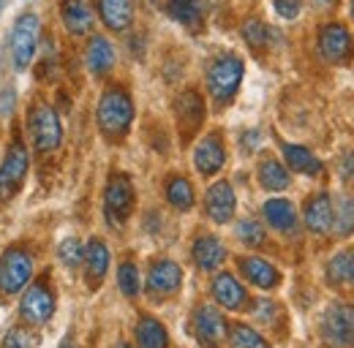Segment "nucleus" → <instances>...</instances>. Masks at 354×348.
Here are the masks:
<instances>
[{"mask_svg":"<svg viewBox=\"0 0 354 348\" xmlns=\"http://www.w3.org/2000/svg\"><path fill=\"white\" fill-rule=\"evenodd\" d=\"M118 286H120V291L133 300L136 294H139V269H136V264L133 261H123L120 267H118Z\"/></svg>","mask_w":354,"mask_h":348,"instance_id":"35","label":"nucleus"},{"mask_svg":"<svg viewBox=\"0 0 354 348\" xmlns=\"http://www.w3.org/2000/svg\"><path fill=\"white\" fill-rule=\"evenodd\" d=\"M322 338L333 346H354V304L335 302L322 316Z\"/></svg>","mask_w":354,"mask_h":348,"instance_id":"7","label":"nucleus"},{"mask_svg":"<svg viewBox=\"0 0 354 348\" xmlns=\"http://www.w3.org/2000/svg\"><path fill=\"white\" fill-rule=\"evenodd\" d=\"M226 164V147H223V139L218 133H207L196 147H194V166L196 172L205 174V177H213L218 174Z\"/></svg>","mask_w":354,"mask_h":348,"instance_id":"15","label":"nucleus"},{"mask_svg":"<svg viewBox=\"0 0 354 348\" xmlns=\"http://www.w3.org/2000/svg\"><path fill=\"white\" fill-rule=\"evenodd\" d=\"M112 348H131L129 343H118V346H112Z\"/></svg>","mask_w":354,"mask_h":348,"instance_id":"45","label":"nucleus"},{"mask_svg":"<svg viewBox=\"0 0 354 348\" xmlns=\"http://www.w3.org/2000/svg\"><path fill=\"white\" fill-rule=\"evenodd\" d=\"M164 193H167V202H169L175 210H180V213H188V210L194 207V202H196L194 185H191L183 174H172V177L167 180Z\"/></svg>","mask_w":354,"mask_h":348,"instance_id":"29","label":"nucleus"},{"mask_svg":"<svg viewBox=\"0 0 354 348\" xmlns=\"http://www.w3.org/2000/svg\"><path fill=\"white\" fill-rule=\"evenodd\" d=\"M316 49L330 66H349L354 60V36L346 22H324L316 30Z\"/></svg>","mask_w":354,"mask_h":348,"instance_id":"3","label":"nucleus"},{"mask_svg":"<svg viewBox=\"0 0 354 348\" xmlns=\"http://www.w3.org/2000/svg\"><path fill=\"white\" fill-rule=\"evenodd\" d=\"M133 335H136V346L139 348H169V332H167V327L158 318H153V316H142L136 321Z\"/></svg>","mask_w":354,"mask_h":348,"instance_id":"27","label":"nucleus"},{"mask_svg":"<svg viewBox=\"0 0 354 348\" xmlns=\"http://www.w3.org/2000/svg\"><path fill=\"white\" fill-rule=\"evenodd\" d=\"M39 36H41V25H39V17L33 11L22 14L17 22H14V30H11V60L17 66V71H25L36 52H39Z\"/></svg>","mask_w":354,"mask_h":348,"instance_id":"4","label":"nucleus"},{"mask_svg":"<svg viewBox=\"0 0 354 348\" xmlns=\"http://www.w3.org/2000/svg\"><path fill=\"white\" fill-rule=\"evenodd\" d=\"M25 174H28V150H25L22 139L17 136L3 158V166H0V199H11L19 191Z\"/></svg>","mask_w":354,"mask_h":348,"instance_id":"9","label":"nucleus"},{"mask_svg":"<svg viewBox=\"0 0 354 348\" xmlns=\"http://www.w3.org/2000/svg\"><path fill=\"white\" fill-rule=\"evenodd\" d=\"M52 313H55V291L49 289L46 280L33 283V286L25 291L22 302H19V316H22V321L36 327V324L49 321Z\"/></svg>","mask_w":354,"mask_h":348,"instance_id":"10","label":"nucleus"},{"mask_svg":"<svg viewBox=\"0 0 354 348\" xmlns=\"http://www.w3.org/2000/svg\"><path fill=\"white\" fill-rule=\"evenodd\" d=\"M85 66L93 77H104L115 66V46L104 36H90L88 49H85Z\"/></svg>","mask_w":354,"mask_h":348,"instance_id":"24","label":"nucleus"},{"mask_svg":"<svg viewBox=\"0 0 354 348\" xmlns=\"http://www.w3.org/2000/svg\"><path fill=\"white\" fill-rule=\"evenodd\" d=\"M349 8H352V17H354V0H349Z\"/></svg>","mask_w":354,"mask_h":348,"instance_id":"46","label":"nucleus"},{"mask_svg":"<svg viewBox=\"0 0 354 348\" xmlns=\"http://www.w3.org/2000/svg\"><path fill=\"white\" fill-rule=\"evenodd\" d=\"M175 117L183 139L194 136L205 123V101L196 90H183L175 98Z\"/></svg>","mask_w":354,"mask_h":348,"instance_id":"12","label":"nucleus"},{"mask_svg":"<svg viewBox=\"0 0 354 348\" xmlns=\"http://www.w3.org/2000/svg\"><path fill=\"white\" fill-rule=\"evenodd\" d=\"M167 14L185 30L202 33L207 19V6L205 0H167Z\"/></svg>","mask_w":354,"mask_h":348,"instance_id":"18","label":"nucleus"},{"mask_svg":"<svg viewBox=\"0 0 354 348\" xmlns=\"http://www.w3.org/2000/svg\"><path fill=\"white\" fill-rule=\"evenodd\" d=\"M259 182H262V188L270 191V193H278V191H286L289 185H292V177H289V169L278 161V158H262L259 161Z\"/></svg>","mask_w":354,"mask_h":348,"instance_id":"28","label":"nucleus"},{"mask_svg":"<svg viewBox=\"0 0 354 348\" xmlns=\"http://www.w3.org/2000/svg\"><path fill=\"white\" fill-rule=\"evenodd\" d=\"M243 74H245V63H243L240 55H234V52L216 55L207 63V93H210V98L218 106H226L237 95Z\"/></svg>","mask_w":354,"mask_h":348,"instance_id":"2","label":"nucleus"},{"mask_svg":"<svg viewBox=\"0 0 354 348\" xmlns=\"http://www.w3.org/2000/svg\"><path fill=\"white\" fill-rule=\"evenodd\" d=\"M98 17L112 33H126L133 25V0H98Z\"/></svg>","mask_w":354,"mask_h":348,"instance_id":"22","label":"nucleus"},{"mask_svg":"<svg viewBox=\"0 0 354 348\" xmlns=\"http://www.w3.org/2000/svg\"><path fill=\"white\" fill-rule=\"evenodd\" d=\"M275 307H278V304H272V302H267V300H262V302L254 304V316H257L259 321H270V318H272V313H275Z\"/></svg>","mask_w":354,"mask_h":348,"instance_id":"40","label":"nucleus"},{"mask_svg":"<svg viewBox=\"0 0 354 348\" xmlns=\"http://www.w3.org/2000/svg\"><path fill=\"white\" fill-rule=\"evenodd\" d=\"M57 256H60V261H63L68 269H74V267H80V264L85 261V248H82V242H80L77 237H68V240L60 242Z\"/></svg>","mask_w":354,"mask_h":348,"instance_id":"36","label":"nucleus"},{"mask_svg":"<svg viewBox=\"0 0 354 348\" xmlns=\"http://www.w3.org/2000/svg\"><path fill=\"white\" fill-rule=\"evenodd\" d=\"M259 144V130H245V136H243V147L245 150H254Z\"/></svg>","mask_w":354,"mask_h":348,"instance_id":"41","label":"nucleus"},{"mask_svg":"<svg viewBox=\"0 0 354 348\" xmlns=\"http://www.w3.org/2000/svg\"><path fill=\"white\" fill-rule=\"evenodd\" d=\"M60 17H63V25L71 36H85L95 25V11H93L90 0H63Z\"/></svg>","mask_w":354,"mask_h":348,"instance_id":"20","label":"nucleus"},{"mask_svg":"<svg viewBox=\"0 0 354 348\" xmlns=\"http://www.w3.org/2000/svg\"><path fill=\"white\" fill-rule=\"evenodd\" d=\"M229 346L232 348H270L265 338L251 329L248 324H232L229 327Z\"/></svg>","mask_w":354,"mask_h":348,"instance_id":"32","label":"nucleus"},{"mask_svg":"<svg viewBox=\"0 0 354 348\" xmlns=\"http://www.w3.org/2000/svg\"><path fill=\"white\" fill-rule=\"evenodd\" d=\"M316 8H322V11H330V8H335L338 6V0H310Z\"/></svg>","mask_w":354,"mask_h":348,"instance_id":"42","label":"nucleus"},{"mask_svg":"<svg viewBox=\"0 0 354 348\" xmlns=\"http://www.w3.org/2000/svg\"><path fill=\"white\" fill-rule=\"evenodd\" d=\"M234 234H237V240H240L243 245H248V248H262L267 242L265 226H262L259 220H251V218L240 220V223L234 226Z\"/></svg>","mask_w":354,"mask_h":348,"instance_id":"34","label":"nucleus"},{"mask_svg":"<svg viewBox=\"0 0 354 348\" xmlns=\"http://www.w3.org/2000/svg\"><path fill=\"white\" fill-rule=\"evenodd\" d=\"M191 259H194V264H196L199 269L213 272V269H218L223 261H226V248H223V242L218 237H213V234H199V237L194 240Z\"/></svg>","mask_w":354,"mask_h":348,"instance_id":"21","label":"nucleus"},{"mask_svg":"<svg viewBox=\"0 0 354 348\" xmlns=\"http://www.w3.org/2000/svg\"><path fill=\"white\" fill-rule=\"evenodd\" d=\"M85 275H88L90 289H98V283L106 278V269H109V248L101 237H93L85 248Z\"/></svg>","mask_w":354,"mask_h":348,"instance_id":"26","label":"nucleus"},{"mask_svg":"<svg viewBox=\"0 0 354 348\" xmlns=\"http://www.w3.org/2000/svg\"><path fill=\"white\" fill-rule=\"evenodd\" d=\"M272 8L281 19H297L303 11V0H272Z\"/></svg>","mask_w":354,"mask_h":348,"instance_id":"39","label":"nucleus"},{"mask_svg":"<svg viewBox=\"0 0 354 348\" xmlns=\"http://www.w3.org/2000/svg\"><path fill=\"white\" fill-rule=\"evenodd\" d=\"M133 182L129 174L115 172L106 182V191H104V213H106V220L112 226H123L133 210Z\"/></svg>","mask_w":354,"mask_h":348,"instance_id":"5","label":"nucleus"},{"mask_svg":"<svg viewBox=\"0 0 354 348\" xmlns=\"http://www.w3.org/2000/svg\"><path fill=\"white\" fill-rule=\"evenodd\" d=\"M349 256H352V283H354V251H349Z\"/></svg>","mask_w":354,"mask_h":348,"instance_id":"44","label":"nucleus"},{"mask_svg":"<svg viewBox=\"0 0 354 348\" xmlns=\"http://www.w3.org/2000/svg\"><path fill=\"white\" fill-rule=\"evenodd\" d=\"M33 346H36V340L30 338V332L22 329V327H14V329H8V335L3 338V346L0 348H33Z\"/></svg>","mask_w":354,"mask_h":348,"instance_id":"37","label":"nucleus"},{"mask_svg":"<svg viewBox=\"0 0 354 348\" xmlns=\"http://www.w3.org/2000/svg\"><path fill=\"white\" fill-rule=\"evenodd\" d=\"M243 39H245V44L251 49H267L272 44V39H275V33H272V28L267 22L251 17V19L243 22Z\"/></svg>","mask_w":354,"mask_h":348,"instance_id":"31","label":"nucleus"},{"mask_svg":"<svg viewBox=\"0 0 354 348\" xmlns=\"http://www.w3.org/2000/svg\"><path fill=\"white\" fill-rule=\"evenodd\" d=\"M0 11H3V0H0Z\"/></svg>","mask_w":354,"mask_h":348,"instance_id":"47","label":"nucleus"},{"mask_svg":"<svg viewBox=\"0 0 354 348\" xmlns=\"http://www.w3.org/2000/svg\"><path fill=\"white\" fill-rule=\"evenodd\" d=\"M234 210H237V196H234V188L226 182V180H218L207 188L205 193V213L213 223H229L234 218Z\"/></svg>","mask_w":354,"mask_h":348,"instance_id":"13","label":"nucleus"},{"mask_svg":"<svg viewBox=\"0 0 354 348\" xmlns=\"http://www.w3.org/2000/svg\"><path fill=\"white\" fill-rule=\"evenodd\" d=\"M327 280L333 286L352 283V256H349V251H341V253H335L330 259V264H327Z\"/></svg>","mask_w":354,"mask_h":348,"instance_id":"33","label":"nucleus"},{"mask_svg":"<svg viewBox=\"0 0 354 348\" xmlns=\"http://www.w3.org/2000/svg\"><path fill=\"white\" fill-rule=\"evenodd\" d=\"M28 126H30V136H33V144L39 153H52L60 147L63 142V126H60V117L52 106L39 104L30 117H28Z\"/></svg>","mask_w":354,"mask_h":348,"instance_id":"8","label":"nucleus"},{"mask_svg":"<svg viewBox=\"0 0 354 348\" xmlns=\"http://www.w3.org/2000/svg\"><path fill=\"white\" fill-rule=\"evenodd\" d=\"M60 348H74V340H71V338H66V340L60 343Z\"/></svg>","mask_w":354,"mask_h":348,"instance_id":"43","label":"nucleus"},{"mask_svg":"<svg viewBox=\"0 0 354 348\" xmlns=\"http://www.w3.org/2000/svg\"><path fill=\"white\" fill-rule=\"evenodd\" d=\"M180 286H183V269H180V264L169 259H161L156 261L153 267H150V272H147V291L153 294V297H172L180 291Z\"/></svg>","mask_w":354,"mask_h":348,"instance_id":"14","label":"nucleus"},{"mask_svg":"<svg viewBox=\"0 0 354 348\" xmlns=\"http://www.w3.org/2000/svg\"><path fill=\"white\" fill-rule=\"evenodd\" d=\"M33 275V256L25 248H8L0 256V294H19Z\"/></svg>","mask_w":354,"mask_h":348,"instance_id":"6","label":"nucleus"},{"mask_svg":"<svg viewBox=\"0 0 354 348\" xmlns=\"http://www.w3.org/2000/svg\"><path fill=\"white\" fill-rule=\"evenodd\" d=\"M210 291L216 302L226 310H245L248 307V291L240 286V280L232 272H218L210 283Z\"/></svg>","mask_w":354,"mask_h":348,"instance_id":"17","label":"nucleus"},{"mask_svg":"<svg viewBox=\"0 0 354 348\" xmlns=\"http://www.w3.org/2000/svg\"><path fill=\"white\" fill-rule=\"evenodd\" d=\"M281 153H283V161H286V166H289L292 172L306 174V177H322V174H324V164L310 153L308 147H303V144H289V142H283V144H281Z\"/></svg>","mask_w":354,"mask_h":348,"instance_id":"25","label":"nucleus"},{"mask_svg":"<svg viewBox=\"0 0 354 348\" xmlns=\"http://www.w3.org/2000/svg\"><path fill=\"white\" fill-rule=\"evenodd\" d=\"M338 177H341L344 185L354 188V150L341 153V158H338Z\"/></svg>","mask_w":354,"mask_h":348,"instance_id":"38","label":"nucleus"},{"mask_svg":"<svg viewBox=\"0 0 354 348\" xmlns=\"http://www.w3.org/2000/svg\"><path fill=\"white\" fill-rule=\"evenodd\" d=\"M194 335L205 348H218L226 338V321L213 304H199L194 310Z\"/></svg>","mask_w":354,"mask_h":348,"instance_id":"11","label":"nucleus"},{"mask_svg":"<svg viewBox=\"0 0 354 348\" xmlns=\"http://www.w3.org/2000/svg\"><path fill=\"white\" fill-rule=\"evenodd\" d=\"M303 220L308 226L310 234L322 237V234H330L333 231V220H335V213H333V196L327 191L310 196L306 202V210H303Z\"/></svg>","mask_w":354,"mask_h":348,"instance_id":"16","label":"nucleus"},{"mask_svg":"<svg viewBox=\"0 0 354 348\" xmlns=\"http://www.w3.org/2000/svg\"><path fill=\"white\" fill-rule=\"evenodd\" d=\"M237 267H240L243 278H245L251 286H257V289L272 291V289H278V283H281V272H278L267 259L243 256V259H237Z\"/></svg>","mask_w":354,"mask_h":348,"instance_id":"19","label":"nucleus"},{"mask_svg":"<svg viewBox=\"0 0 354 348\" xmlns=\"http://www.w3.org/2000/svg\"><path fill=\"white\" fill-rule=\"evenodd\" d=\"M95 117H98V128L109 142L126 139V133H129L133 123V101L129 95V90L120 85L106 87L101 93V98H98Z\"/></svg>","mask_w":354,"mask_h":348,"instance_id":"1","label":"nucleus"},{"mask_svg":"<svg viewBox=\"0 0 354 348\" xmlns=\"http://www.w3.org/2000/svg\"><path fill=\"white\" fill-rule=\"evenodd\" d=\"M333 213H335V220H333V229L338 237H352L354 234V199L352 196H338L333 202Z\"/></svg>","mask_w":354,"mask_h":348,"instance_id":"30","label":"nucleus"},{"mask_svg":"<svg viewBox=\"0 0 354 348\" xmlns=\"http://www.w3.org/2000/svg\"><path fill=\"white\" fill-rule=\"evenodd\" d=\"M262 215L278 234H292L297 229V207L289 199H267Z\"/></svg>","mask_w":354,"mask_h":348,"instance_id":"23","label":"nucleus"}]
</instances>
